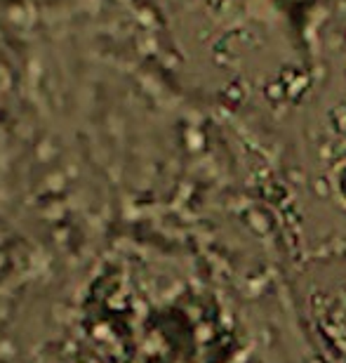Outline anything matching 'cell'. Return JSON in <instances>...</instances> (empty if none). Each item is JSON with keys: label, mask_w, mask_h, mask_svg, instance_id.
Returning <instances> with one entry per match:
<instances>
[{"label": "cell", "mask_w": 346, "mask_h": 363, "mask_svg": "<svg viewBox=\"0 0 346 363\" xmlns=\"http://www.w3.org/2000/svg\"><path fill=\"white\" fill-rule=\"evenodd\" d=\"M245 363H259L257 359H250V361H245Z\"/></svg>", "instance_id": "obj_1"}]
</instances>
